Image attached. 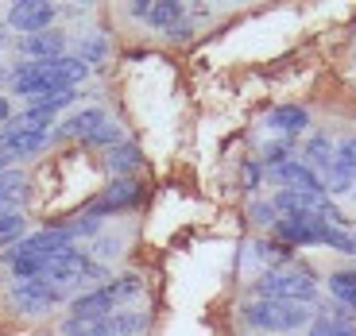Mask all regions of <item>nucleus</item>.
<instances>
[{"mask_svg": "<svg viewBox=\"0 0 356 336\" xmlns=\"http://www.w3.org/2000/svg\"><path fill=\"white\" fill-rule=\"evenodd\" d=\"M252 217H256L259 224H275V205H252Z\"/></svg>", "mask_w": 356, "mask_h": 336, "instance_id": "25", "label": "nucleus"}, {"mask_svg": "<svg viewBox=\"0 0 356 336\" xmlns=\"http://www.w3.org/2000/svg\"><path fill=\"white\" fill-rule=\"evenodd\" d=\"M51 143V132H0V151L8 159H27Z\"/></svg>", "mask_w": 356, "mask_h": 336, "instance_id": "10", "label": "nucleus"}, {"mask_svg": "<svg viewBox=\"0 0 356 336\" xmlns=\"http://www.w3.org/2000/svg\"><path fill=\"white\" fill-rule=\"evenodd\" d=\"M116 251H120V240H116V236L97 240V244H93V255H97V259H113Z\"/></svg>", "mask_w": 356, "mask_h": 336, "instance_id": "24", "label": "nucleus"}, {"mask_svg": "<svg viewBox=\"0 0 356 336\" xmlns=\"http://www.w3.org/2000/svg\"><path fill=\"white\" fill-rule=\"evenodd\" d=\"M252 290L267 301H294V305H306V301H314V294H318V283H314V271L291 263V267H271V271H264L256 283H252Z\"/></svg>", "mask_w": 356, "mask_h": 336, "instance_id": "2", "label": "nucleus"}, {"mask_svg": "<svg viewBox=\"0 0 356 336\" xmlns=\"http://www.w3.org/2000/svg\"><path fill=\"white\" fill-rule=\"evenodd\" d=\"M140 201V186H136L132 178H116L113 186L105 190V197H101L97 205L89 212H97V217H108V212H120V209H128V205H136Z\"/></svg>", "mask_w": 356, "mask_h": 336, "instance_id": "8", "label": "nucleus"}, {"mask_svg": "<svg viewBox=\"0 0 356 336\" xmlns=\"http://www.w3.org/2000/svg\"><path fill=\"white\" fill-rule=\"evenodd\" d=\"M136 167H140V147L116 143V147L108 151V170H113V174H132Z\"/></svg>", "mask_w": 356, "mask_h": 336, "instance_id": "18", "label": "nucleus"}, {"mask_svg": "<svg viewBox=\"0 0 356 336\" xmlns=\"http://www.w3.org/2000/svg\"><path fill=\"white\" fill-rule=\"evenodd\" d=\"M24 232V212H0V244H8Z\"/></svg>", "mask_w": 356, "mask_h": 336, "instance_id": "22", "label": "nucleus"}, {"mask_svg": "<svg viewBox=\"0 0 356 336\" xmlns=\"http://www.w3.org/2000/svg\"><path fill=\"white\" fill-rule=\"evenodd\" d=\"M19 51L31 54V62H43V58H63L66 51V35L63 31H39V35H24L19 39Z\"/></svg>", "mask_w": 356, "mask_h": 336, "instance_id": "9", "label": "nucleus"}, {"mask_svg": "<svg viewBox=\"0 0 356 336\" xmlns=\"http://www.w3.org/2000/svg\"><path fill=\"white\" fill-rule=\"evenodd\" d=\"M78 58H81V62H105V54H108V43H105V39H101V35H93V31H89V35L86 39H81V43H78Z\"/></svg>", "mask_w": 356, "mask_h": 336, "instance_id": "20", "label": "nucleus"}, {"mask_svg": "<svg viewBox=\"0 0 356 336\" xmlns=\"http://www.w3.org/2000/svg\"><path fill=\"white\" fill-rule=\"evenodd\" d=\"M310 336H356V325H337L330 317L310 321Z\"/></svg>", "mask_w": 356, "mask_h": 336, "instance_id": "21", "label": "nucleus"}, {"mask_svg": "<svg viewBox=\"0 0 356 336\" xmlns=\"http://www.w3.org/2000/svg\"><path fill=\"white\" fill-rule=\"evenodd\" d=\"M271 178H275L283 190H294V194H314V197L325 194L321 178L314 174L306 162H283V167H271Z\"/></svg>", "mask_w": 356, "mask_h": 336, "instance_id": "7", "label": "nucleus"}, {"mask_svg": "<svg viewBox=\"0 0 356 336\" xmlns=\"http://www.w3.org/2000/svg\"><path fill=\"white\" fill-rule=\"evenodd\" d=\"M143 286L136 274H124V278H108L105 286H97V290L81 294V298H74L70 305V317H81V321H101L108 317V313H116V305L128 298H136Z\"/></svg>", "mask_w": 356, "mask_h": 336, "instance_id": "3", "label": "nucleus"}, {"mask_svg": "<svg viewBox=\"0 0 356 336\" xmlns=\"http://www.w3.org/2000/svg\"><path fill=\"white\" fill-rule=\"evenodd\" d=\"M54 16H58V8H54V4H47V0H19V4H12V8H8V24L19 27L24 35L51 31Z\"/></svg>", "mask_w": 356, "mask_h": 336, "instance_id": "6", "label": "nucleus"}, {"mask_svg": "<svg viewBox=\"0 0 356 336\" xmlns=\"http://www.w3.org/2000/svg\"><path fill=\"white\" fill-rule=\"evenodd\" d=\"M0 120H8V101L0 97Z\"/></svg>", "mask_w": 356, "mask_h": 336, "instance_id": "29", "label": "nucleus"}, {"mask_svg": "<svg viewBox=\"0 0 356 336\" xmlns=\"http://www.w3.org/2000/svg\"><path fill=\"white\" fill-rule=\"evenodd\" d=\"M333 155H337V143H333L330 135H314V140L306 143V167L318 178H325L333 170Z\"/></svg>", "mask_w": 356, "mask_h": 336, "instance_id": "12", "label": "nucleus"}, {"mask_svg": "<svg viewBox=\"0 0 356 336\" xmlns=\"http://www.w3.org/2000/svg\"><path fill=\"white\" fill-rule=\"evenodd\" d=\"M143 19H147L152 27L170 31V27H178V19H182V4H178V0H159V4H152V0H147V12H143Z\"/></svg>", "mask_w": 356, "mask_h": 336, "instance_id": "15", "label": "nucleus"}, {"mask_svg": "<svg viewBox=\"0 0 356 336\" xmlns=\"http://www.w3.org/2000/svg\"><path fill=\"white\" fill-rule=\"evenodd\" d=\"M8 162H12V159L4 155V151H0V170H8Z\"/></svg>", "mask_w": 356, "mask_h": 336, "instance_id": "30", "label": "nucleus"}, {"mask_svg": "<svg viewBox=\"0 0 356 336\" xmlns=\"http://www.w3.org/2000/svg\"><path fill=\"white\" fill-rule=\"evenodd\" d=\"M267 128H275V132L283 135H298L302 128H310V112L298 105H279L275 112L267 116Z\"/></svg>", "mask_w": 356, "mask_h": 336, "instance_id": "13", "label": "nucleus"}, {"mask_svg": "<svg viewBox=\"0 0 356 336\" xmlns=\"http://www.w3.org/2000/svg\"><path fill=\"white\" fill-rule=\"evenodd\" d=\"M86 143H97V147H101V143H120V128H113V124H105V128H97V132L89 135V140H86Z\"/></svg>", "mask_w": 356, "mask_h": 336, "instance_id": "23", "label": "nucleus"}, {"mask_svg": "<svg viewBox=\"0 0 356 336\" xmlns=\"http://www.w3.org/2000/svg\"><path fill=\"white\" fill-rule=\"evenodd\" d=\"M330 294L337 298V305L356 313V271H333L330 274Z\"/></svg>", "mask_w": 356, "mask_h": 336, "instance_id": "17", "label": "nucleus"}, {"mask_svg": "<svg viewBox=\"0 0 356 336\" xmlns=\"http://www.w3.org/2000/svg\"><path fill=\"white\" fill-rule=\"evenodd\" d=\"M105 108H81V112L66 116L63 128H58V135H81V140H89V135L97 132V128H105Z\"/></svg>", "mask_w": 356, "mask_h": 336, "instance_id": "11", "label": "nucleus"}, {"mask_svg": "<svg viewBox=\"0 0 356 336\" xmlns=\"http://www.w3.org/2000/svg\"><path fill=\"white\" fill-rule=\"evenodd\" d=\"M318 244H325V248L341 251V255H356V236L345 228H337V224H318Z\"/></svg>", "mask_w": 356, "mask_h": 336, "instance_id": "16", "label": "nucleus"}, {"mask_svg": "<svg viewBox=\"0 0 356 336\" xmlns=\"http://www.w3.org/2000/svg\"><path fill=\"white\" fill-rule=\"evenodd\" d=\"M4 81H12V74L4 70V66H0V85H4Z\"/></svg>", "mask_w": 356, "mask_h": 336, "instance_id": "31", "label": "nucleus"}, {"mask_svg": "<svg viewBox=\"0 0 356 336\" xmlns=\"http://www.w3.org/2000/svg\"><path fill=\"white\" fill-rule=\"evenodd\" d=\"M147 328V317L143 313H108V333L113 336H136Z\"/></svg>", "mask_w": 356, "mask_h": 336, "instance_id": "19", "label": "nucleus"}, {"mask_svg": "<svg viewBox=\"0 0 356 336\" xmlns=\"http://www.w3.org/2000/svg\"><path fill=\"white\" fill-rule=\"evenodd\" d=\"M89 336H113V333H108V317H105V321H97V328H93Z\"/></svg>", "mask_w": 356, "mask_h": 336, "instance_id": "27", "label": "nucleus"}, {"mask_svg": "<svg viewBox=\"0 0 356 336\" xmlns=\"http://www.w3.org/2000/svg\"><path fill=\"white\" fill-rule=\"evenodd\" d=\"M27 178L19 170H0V212H19Z\"/></svg>", "mask_w": 356, "mask_h": 336, "instance_id": "14", "label": "nucleus"}, {"mask_svg": "<svg viewBox=\"0 0 356 336\" xmlns=\"http://www.w3.org/2000/svg\"><path fill=\"white\" fill-rule=\"evenodd\" d=\"M63 298H66V290L54 286L51 278H24V283L16 278V286H12V305L19 313H43L51 305H58Z\"/></svg>", "mask_w": 356, "mask_h": 336, "instance_id": "5", "label": "nucleus"}, {"mask_svg": "<svg viewBox=\"0 0 356 336\" xmlns=\"http://www.w3.org/2000/svg\"><path fill=\"white\" fill-rule=\"evenodd\" d=\"M167 35H170V39H186V35H190V24H178V27H170Z\"/></svg>", "mask_w": 356, "mask_h": 336, "instance_id": "26", "label": "nucleus"}, {"mask_svg": "<svg viewBox=\"0 0 356 336\" xmlns=\"http://www.w3.org/2000/svg\"><path fill=\"white\" fill-rule=\"evenodd\" d=\"M244 321L259 333H291V328H302L310 321L306 305H294V301H248L244 305Z\"/></svg>", "mask_w": 356, "mask_h": 336, "instance_id": "4", "label": "nucleus"}, {"mask_svg": "<svg viewBox=\"0 0 356 336\" xmlns=\"http://www.w3.org/2000/svg\"><path fill=\"white\" fill-rule=\"evenodd\" d=\"M0 47H4V27H0Z\"/></svg>", "mask_w": 356, "mask_h": 336, "instance_id": "32", "label": "nucleus"}, {"mask_svg": "<svg viewBox=\"0 0 356 336\" xmlns=\"http://www.w3.org/2000/svg\"><path fill=\"white\" fill-rule=\"evenodd\" d=\"M244 178H248V186H256V178H259V167H244Z\"/></svg>", "mask_w": 356, "mask_h": 336, "instance_id": "28", "label": "nucleus"}, {"mask_svg": "<svg viewBox=\"0 0 356 336\" xmlns=\"http://www.w3.org/2000/svg\"><path fill=\"white\" fill-rule=\"evenodd\" d=\"M89 74V66L81 58H43V62H19L12 70V89L16 97L27 101H39V97H51V93H63V89H74L81 78Z\"/></svg>", "mask_w": 356, "mask_h": 336, "instance_id": "1", "label": "nucleus"}]
</instances>
